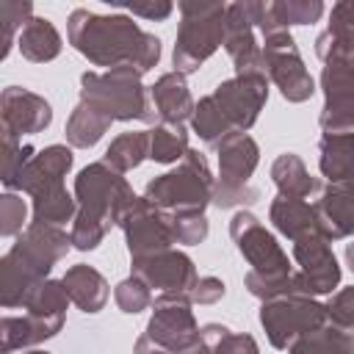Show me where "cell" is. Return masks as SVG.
Masks as SVG:
<instances>
[{"label": "cell", "mask_w": 354, "mask_h": 354, "mask_svg": "<svg viewBox=\"0 0 354 354\" xmlns=\"http://www.w3.org/2000/svg\"><path fill=\"white\" fill-rule=\"evenodd\" d=\"M224 50L235 66V75H252L266 72L263 69V50L257 41V28L249 17L246 0L230 3L224 17Z\"/></svg>", "instance_id": "cell-17"}, {"label": "cell", "mask_w": 354, "mask_h": 354, "mask_svg": "<svg viewBox=\"0 0 354 354\" xmlns=\"http://www.w3.org/2000/svg\"><path fill=\"white\" fill-rule=\"evenodd\" d=\"M113 299H116V307L127 315H138L147 307H152V290L133 274L113 288Z\"/></svg>", "instance_id": "cell-40"}, {"label": "cell", "mask_w": 354, "mask_h": 354, "mask_svg": "<svg viewBox=\"0 0 354 354\" xmlns=\"http://www.w3.org/2000/svg\"><path fill=\"white\" fill-rule=\"evenodd\" d=\"M326 321V307L313 296H277L260 304V326L268 343L279 351H288L301 335L321 329Z\"/></svg>", "instance_id": "cell-9"}, {"label": "cell", "mask_w": 354, "mask_h": 354, "mask_svg": "<svg viewBox=\"0 0 354 354\" xmlns=\"http://www.w3.org/2000/svg\"><path fill=\"white\" fill-rule=\"evenodd\" d=\"M218 158V177L213 185V205L218 210L243 207L260 199V191L249 183L257 163H260V147L249 133H230L216 147Z\"/></svg>", "instance_id": "cell-8"}, {"label": "cell", "mask_w": 354, "mask_h": 354, "mask_svg": "<svg viewBox=\"0 0 354 354\" xmlns=\"http://www.w3.org/2000/svg\"><path fill=\"white\" fill-rule=\"evenodd\" d=\"M191 130L210 147H216L221 138H227L232 130V124L227 122L224 111L218 108V102L213 100V94L202 97L196 105H194V116H191Z\"/></svg>", "instance_id": "cell-32"}, {"label": "cell", "mask_w": 354, "mask_h": 354, "mask_svg": "<svg viewBox=\"0 0 354 354\" xmlns=\"http://www.w3.org/2000/svg\"><path fill=\"white\" fill-rule=\"evenodd\" d=\"M315 218H318V232L332 243L354 235V194L346 191L343 185L326 183L321 196L313 202Z\"/></svg>", "instance_id": "cell-19"}, {"label": "cell", "mask_w": 354, "mask_h": 354, "mask_svg": "<svg viewBox=\"0 0 354 354\" xmlns=\"http://www.w3.org/2000/svg\"><path fill=\"white\" fill-rule=\"evenodd\" d=\"M30 213H33L36 224L64 227L66 221H75L77 199H75V194L66 191V185H55V188H47L30 199Z\"/></svg>", "instance_id": "cell-29"}, {"label": "cell", "mask_w": 354, "mask_h": 354, "mask_svg": "<svg viewBox=\"0 0 354 354\" xmlns=\"http://www.w3.org/2000/svg\"><path fill=\"white\" fill-rule=\"evenodd\" d=\"M130 274L158 293H191L199 279L194 260L180 249H166L152 257L130 260Z\"/></svg>", "instance_id": "cell-14"}, {"label": "cell", "mask_w": 354, "mask_h": 354, "mask_svg": "<svg viewBox=\"0 0 354 354\" xmlns=\"http://www.w3.org/2000/svg\"><path fill=\"white\" fill-rule=\"evenodd\" d=\"M0 122L3 130L14 133V136H36L44 133L53 122V105L22 86H6L0 94Z\"/></svg>", "instance_id": "cell-16"}, {"label": "cell", "mask_w": 354, "mask_h": 354, "mask_svg": "<svg viewBox=\"0 0 354 354\" xmlns=\"http://www.w3.org/2000/svg\"><path fill=\"white\" fill-rule=\"evenodd\" d=\"M271 183L277 185L279 196H290V199H307L318 191V180L307 171L304 160L296 152H282L274 158Z\"/></svg>", "instance_id": "cell-26"}, {"label": "cell", "mask_w": 354, "mask_h": 354, "mask_svg": "<svg viewBox=\"0 0 354 354\" xmlns=\"http://www.w3.org/2000/svg\"><path fill=\"white\" fill-rule=\"evenodd\" d=\"M66 318H47L36 313L25 315H3L0 321V337H3V354H11L17 348L39 346L61 332Z\"/></svg>", "instance_id": "cell-21"}, {"label": "cell", "mask_w": 354, "mask_h": 354, "mask_svg": "<svg viewBox=\"0 0 354 354\" xmlns=\"http://www.w3.org/2000/svg\"><path fill=\"white\" fill-rule=\"evenodd\" d=\"M213 185L216 177L207 158L199 149H188L171 171L149 180L141 196L163 213H205L213 205Z\"/></svg>", "instance_id": "cell-6"}, {"label": "cell", "mask_w": 354, "mask_h": 354, "mask_svg": "<svg viewBox=\"0 0 354 354\" xmlns=\"http://www.w3.org/2000/svg\"><path fill=\"white\" fill-rule=\"evenodd\" d=\"M133 354H169V351H163V348L155 346L147 335H141V337L136 340V346H133Z\"/></svg>", "instance_id": "cell-45"}, {"label": "cell", "mask_w": 354, "mask_h": 354, "mask_svg": "<svg viewBox=\"0 0 354 354\" xmlns=\"http://www.w3.org/2000/svg\"><path fill=\"white\" fill-rule=\"evenodd\" d=\"M230 238L241 257L249 263V271L243 277V288L260 299H277L290 293V277L293 266L288 260V252L279 246L274 232H268L260 218L249 210H238L230 218Z\"/></svg>", "instance_id": "cell-4"}, {"label": "cell", "mask_w": 354, "mask_h": 354, "mask_svg": "<svg viewBox=\"0 0 354 354\" xmlns=\"http://www.w3.org/2000/svg\"><path fill=\"white\" fill-rule=\"evenodd\" d=\"M274 11L285 28L290 25H313L324 17L321 0H274Z\"/></svg>", "instance_id": "cell-39"}, {"label": "cell", "mask_w": 354, "mask_h": 354, "mask_svg": "<svg viewBox=\"0 0 354 354\" xmlns=\"http://www.w3.org/2000/svg\"><path fill=\"white\" fill-rule=\"evenodd\" d=\"M119 227L124 232L130 260H141V257H152L158 252L174 249V238H171V230H169V216L163 210H158L155 205H149L144 196L136 199V205L124 213Z\"/></svg>", "instance_id": "cell-13"}, {"label": "cell", "mask_w": 354, "mask_h": 354, "mask_svg": "<svg viewBox=\"0 0 354 354\" xmlns=\"http://www.w3.org/2000/svg\"><path fill=\"white\" fill-rule=\"evenodd\" d=\"M147 158H149V130H130V133H119L108 144L102 163H108L119 174H127L138 169Z\"/></svg>", "instance_id": "cell-28"}, {"label": "cell", "mask_w": 354, "mask_h": 354, "mask_svg": "<svg viewBox=\"0 0 354 354\" xmlns=\"http://www.w3.org/2000/svg\"><path fill=\"white\" fill-rule=\"evenodd\" d=\"M268 218L279 235H285L290 243L318 232V218L315 207L307 199H290V196H274L268 205Z\"/></svg>", "instance_id": "cell-23"}, {"label": "cell", "mask_w": 354, "mask_h": 354, "mask_svg": "<svg viewBox=\"0 0 354 354\" xmlns=\"http://www.w3.org/2000/svg\"><path fill=\"white\" fill-rule=\"evenodd\" d=\"M124 11H130L133 17L149 19V22H163L171 17L174 6L169 0H152V3H130V6H124Z\"/></svg>", "instance_id": "cell-44"}, {"label": "cell", "mask_w": 354, "mask_h": 354, "mask_svg": "<svg viewBox=\"0 0 354 354\" xmlns=\"http://www.w3.org/2000/svg\"><path fill=\"white\" fill-rule=\"evenodd\" d=\"M113 119L105 116L102 111H97L94 105L77 100V105L72 108L69 119H66V127H64V136H66V144L75 147V149H88L94 147L108 130H111Z\"/></svg>", "instance_id": "cell-27"}, {"label": "cell", "mask_w": 354, "mask_h": 354, "mask_svg": "<svg viewBox=\"0 0 354 354\" xmlns=\"http://www.w3.org/2000/svg\"><path fill=\"white\" fill-rule=\"evenodd\" d=\"M191 304H194L191 293H158V299L152 301V315L147 321L144 335L169 354L199 343L202 326L196 324Z\"/></svg>", "instance_id": "cell-11"}, {"label": "cell", "mask_w": 354, "mask_h": 354, "mask_svg": "<svg viewBox=\"0 0 354 354\" xmlns=\"http://www.w3.org/2000/svg\"><path fill=\"white\" fill-rule=\"evenodd\" d=\"M174 354H210V348L199 340V343H194V346H188V348H183V351H174Z\"/></svg>", "instance_id": "cell-46"}, {"label": "cell", "mask_w": 354, "mask_h": 354, "mask_svg": "<svg viewBox=\"0 0 354 354\" xmlns=\"http://www.w3.org/2000/svg\"><path fill=\"white\" fill-rule=\"evenodd\" d=\"M213 100L218 102L235 133H249L268 102V77L266 72L232 75L213 88Z\"/></svg>", "instance_id": "cell-12"}, {"label": "cell", "mask_w": 354, "mask_h": 354, "mask_svg": "<svg viewBox=\"0 0 354 354\" xmlns=\"http://www.w3.org/2000/svg\"><path fill=\"white\" fill-rule=\"evenodd\" d=\"M77 216L72 221V246L77 252H94L113 224H122L124 213L136 205V194L124 174L113 171L108 163L94 160L83 166L75 177Z\"/></svg>", "instance_id": "cell-3"}, {"label": "cell", "mask_w": 354, "mask_h": 354, "mask_svg": "<svg viewBox=\"0 0 354 354\" xmlns=\"http://www.w3.org/2000/svg\"><path fill=\"white\" fill-rule=\"evenodd\" d=\"M188 130L185 124H166V122H158L152 130H149V160L155 163H180L188 152Z\"/></svg>", "instance_id": "cell-31"}, {"label": "cell", "mask_w": 354, "mask_h": 354, "mask_svg": "<svg viewBox=\"0 0 354 354\" xmlns=\"http://www.w3.org/2000/svg\"><path fill=\"white\" fill-rule=\"evenodd\" d=\"M166 216H169V230H171L174 243L196 246L210 232V221L205 213H166Z\"/></svg>", "instance_id": "cell-37"}, {"label": "cell", "mask_w": 354, "mask_h": 354, "mask_svg": "<svg viewBox=\"0 0 354 354\" xmlns=\"http://www.w3.org/2000/svg\"><path fill=\"white\" fill-rule=\"evenodd\" d=\"M326 307V321L343 329H354V285L340 288L337 293L329 296Z\"/></svg>", "instance_id": "cell-41"}, {"label": "cell", "mask_w": 354, "mask_h": 354, "mask_svg": "<svg viewBox=\"0 0 354 354\" xmlns=\"http://www.w3.org/2000/svg\"><path fill=\"white\" fill-rule=\"evenodd\" d=\"M149 100L155 105V113L166 124H185V119L194 116V97L188 91L185 75L180 72H166L149 86Z\"/></svg>", "instance_id": "cell-20"}, {"label": "cell", "mask_w": 354, "mask_h": 354, "mask_svg": "<svg viewBox=\"0 0 354 354\" xmlns=\"http://www.w3.org/2000/svg\"><path fill=\"white\" fill-rule=\"evenodd\" d=\"M72 304L66 288L61 279H47L36 296L28 301V313H36V315H47V318H66V307Z\"/></svg>", "instance_id": "cell-36"}, {"label": "cell", "mask_w": 354, "mask_h": 354, "mask_svg": "<svg viewBox=\"0 0 354 354\" xmlns=\"http://www.w3.org/2000/svg\"><path fill=\"white\" fill-rule=\"evenodd\" d=\"M288 354H354V329L324 324L321 329L301 335Z\"/></svg>", "instance_id": "cell-30"}, {"label": "cell", "mask_w": 354, "mask_h": 354, "mask_svg": "<svg viewBox=\"0 0 354 354\" xmlns=\"http://www.w3.org/2000/svg\"><path fill=\"white\" fill-rule=\"evenodd\" d=\"M180 28L174 36L171 64L180 75H194L218 47H224V3H196L183 0L180 6Z\"/></svg>", "instance_id": "cell-7"}, {"label": "cell", "mask_w": 354, "mask_h": 354, "mask_svg": "<svg viewBox=\"0 0 354 354\" xmlns=\"http://www.w3.org/2000/svg\"><path fill=\"white\" fill-rule=\"evenodd\" d=\"M33 147L30 144H22L19 136L3 130V155H0V180L6 185V191H14V183L17 177L22 174V169L30 163L33 158Z\"/></svg>", "instance_id": "cell-34"}, {"label": "cell", "mask_w": 354, "mask_h": 354, "mask_svg": "<svg viewBox=\"0 0 354 354\" xmlns=\"http://www.w3.org/2000/svg\"><path fill=\"white\" fill-rule=\"evenodd\" d=\"M224 293H227L224 279H218V277H199L196 285L191 288V301L194 304H216V301L224 299Z\"/></svg>", "instance_id": "cell-43"}, {"label": "cell", "mask_w": 354, "mask_h": 354, "mask_svg": "<svg viewBox=\"0 0 354 354\" xmlns=\"http://www.w3.org/2000/svg\"><path fill=\"white\" fill-rule=\"evenodd\" d=\"M17 47H19V53H22L25 61H30V64H47V61H55L61 55L64 39H61L58 28L47 17H33L19 30Z\"/></svg>", "instance_id": "cell-25"}, {"label": "cell", "mask_w": 354, "mask_h": 354, "mask_svg": "<svg viewBox=\"0 0 354 354\" xmlns=\"http://www.w3.org/2000/svg\"><path fill=\"white\" fill-rule=\"evenodd\" d=\"M30 19H33V3H28V0H3L0 3V41H3L0 61L8 58V53L14 47L17 30H22Z\"/></svg>", "instance_id": "cell-35"}, {"label": "cell", "mask_w": 354, "mask_h": 354, "mask_svg": "<svg viewBox=\"0 0 354 354\" xmlns=\"http://www.w3.org/2000/svg\"><path fill=\"white\" fill-rule=\"evenodd\" d=\"M293 260L299 266V271H293L290 277V293L299 296H324L332 293L340 285V266L337 257L332 252V243L321 235H304L299 241H293Z\"/></svg>", "instance_id": "cell-10"}, {"label": "cell", "mask_w": 354, "mask_h": 354, "mask_svg": "<svg viewBox=\"0 0 354 354\" xmlns=\"http://www.w3.org/2000/svg\"><path fill=\"white\" fill-rule=\"evenodd\" d=\"M315 55L324 66H348L354 69V28H326L315 36Z\"/></svg>", "instance_id": "cell-33"}, {"label": "cell", "mask_w": 354, "mask_h": 354, "mask_svg": "<svg viewBox=\"0 0 354 354\" xmlns=\"http://www.w3.org/2000/svg\"><path fill=\"white\" fill-rule=\"evenodd\" d=\"M28 227V205L19 191H6L0 196V235L17 238Z\"/></svg>", "instance_id": "cell-38"}, {"label": "cell", "mask_w": 354, "mask_h": 354, "mask_svg": "<svg viewBox=\"0 0 354 354\" xmlns=\"http://www.w3.org/2000/svg\"><path fill=\"white\" fill-rule=\"evenodd\" d=\"M69 44L94 66H136L147 75L160 61V39L127 14H97L75 8L66 19Z\"/></svg>", "instance_id": "cell-1"}, {"label": "cell", "mask_w": 354, "mask_h": 354, "mask_svg": "<svg viewBox=\"0 0 354 354\" xmlns=\"http://www.w3.org/2000/svg\"><path fill=\"white\" fill-rule=\"evenodd\" d=\"M75 163V155L66 144H50L44 149H39L30 163L22 169V174L17 177L14 183V191H22L28 194L30 199L47 188H55V185H64V177L69 174Z\"/></svg>", "instance_id": "cell-18"}, {"label": "cell", "mask_w": 354, "mask_h": 354, "mask_svg": "<svg viewBox=\"0 0 354 354\" xmlns=\"http://www.w3.org/2000/svg\"><path fill=\"white\" fill-rule=\"evenodd\" d=\"M210 354H260V346L257 340L249 335V332H227L213 348Z\"/></svg>", "instance_id": "cell-42"}, {"label": "cell", "mask_w": 354, "mask_h": 354, "mask_svg": "<svg viewBox=\"0 0 354 354\" xmlns=\"http://www.w3.org/2000/svg\"><path fill=\"white\" fill-rule=\"evenodd\" d=\"M318 169L326 183L337 185L354 177V130L324 133L318 141Z\"/></svg>", "instance_id": "cell-24"}, {"label": "cell", "mask_w": 354, "mask_h": 354, "mask_svg": "<svg viewBox=\"0 0 354 354\" xmlns=\"http://www.w3.org/2000/svg\"><path fill=\"white\" fill-rule=\"evenodd\" d=\"M346 266L354 271V241H351V243H346Z\"/></svg>", "instance_id": "cell-47"}, {"label": "cell", "mask_w": 354, "mask_h": 354, "mask_svg": "<svg viewBox=\"0 0 354 354\" xmlns=\"http://www.w3.org/2000/svg\"><path fill=\"white\" fill-rule=\"evenodd\" d=\"M61 282H64V288H66L72 304H75L80 313H88V315L100 313V310L105 307L108 296H111L108 279H105L94 266H88V263L69 266L66 274L61 277Z\"/></svg>", "instance_id": "cell-22"}, {"label": "cell", "mask_w": 354, "mask_h": 354, "mask_svg": "<svg viewBox=\"0 0 354 354\" xmlns=\"http://www.w3.org/2000/svg\"><path fill=\"white\" fill-rule=\"evenodd\" d=\"M324 108L318 124L324 133H351L354 130V69L324 66L321 69Z\"/></svg>", "instance_id": "cell-15"}, {"label": "cell", "mask_w": 354, "mask_h": 354, "mask_svg": "<svg viewBox=\"0 0 354 354\" xmlns=\"http://www.w3.org/2000/svg\"><path fill=\"white\" fill-rule=\"evenodd\" d=\"M141 72L136 66H116L105 72H83L80 75V100L111 116L113 122H155V105L149 100V88L141 83Z\"/></svg>", "instance_id": "cell-5"}, {"label": "cell", "mask_w": 354, "mask_h": 354, "mask_svg": "<svg viewBox=\"0 0 354 354\" xmlns=\"http://www.w3.org/2000/svg\"><path fill=\"white\" fill-rule=\"evenodd\" d=\"M25 354H50V351H41V348H33V351H25Z\"/></svg>", "instance_id": "cell-48"}, {"label": "cell", "mask_w": 354, "mask_h": 354, "mask_svg": "<svg viewBox=\"0 0 354 354\" xmlns=\"http://www.w3.org/2000/svg\"><path fill=\"white\" fill-rule=\"evenodd\" d=\"M72 249V235L53 224L30 221L17 243L0 260V304L6 310L28 307L36 290L50 279V271Z\"/></svg>", "instance_id": "cell-2"}]
</instances>
